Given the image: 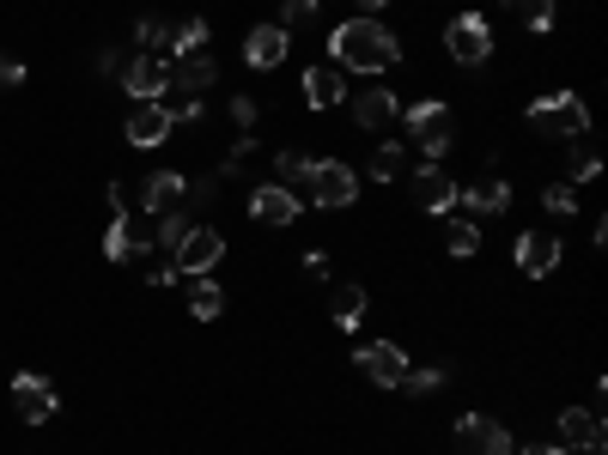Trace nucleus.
Returning a JSON list of instances; mask_svg holds the SVG:
<instances>
[{"label":"nucleus","mask_w":608,"mask_h":455,"mask_svg":"<svg viewBox=\"0 0 608 455\" xmlns=\"http://www.w3.org/2000/svg\"><path fill=\"white\" fill-rule=\"evenodd\" d=\"M560 437L572 443V450H590V443H603V413H590V407H566V413H560Z\"/></svg>","instance_id":"412c9836"},{"label":"nucleus","mask_w":608,"mask_h":455,"mask_svg":"<svg viewBox=\"0 0 608 455\" xmlns=\"http://www.w3.org/2000/svg\"><path fill=\"white\" fill-rule=\"evenodd\" d=\"M219 79V67H213V55H177L171 61V86L183 91V98H201V91Z\"/></svg>","instance_id":"6ab92c4d"},{"label":"nucleus","mask_w":608,"mask_h":455,"mask_svg":"<svg viewBox=\"0 0 608 455\" xmlns=\"http://www.w3.org/2000/svg\"><path fill=\"white\" fill-rule=\"evenodd\" d=\"M353 364H359V377H371L378 389H402V377H408V352L390 346V340H378V346H359Z\"/></svg>","instance_id":"1a4fd4ad"},{"label":"nucleus","mask_w":608,"mask_h":455,"mask_svg":"<svg viewBox=\"0 0 608 455\" xmlns=\"http://www.w3.org/2000/svg\"><path fill=\"white\" fill-rule=\"evenodd\" d=\"M542 207L554 213V219H566V213H578V189H572V182H548V189H542Z\"/></svg>","instance_id":"cd10ccee"},{"label":"nucleus","mask_w":608,"mask_h":455,"mask_svg":"<svg viewBox=\"0 0 608 455\" xmlns=\"http://www.w3.org/2000/svg\"><path fill=\"white\" fill-rule=\"evenodd\" d=\"M475 249H481L475 219H457V225H450V255H475Z\"/></svg>","instance_id":"c85d7f7f"},{"label":"nucleus","mask_w":608,"mask_h":455,"mask_svg":"<svg viewBox=\"0 0 608 455\" xmlns=\"http://www.w3.org/2000/svg\"><path fill=\"white\" fill-rule=\"evenodd\" d=\"M457 455H511V431L487 413L457 419Z\"/></svg>","instance_id":"6e6552de"},{"label":"nucleus","mask_w":608,"mask_h":455,"mask_svg":"<svg viewBox=\"0 0 608 455\" xmlns=\"http://www.w3.org/2000/svg\"><path fill=\"white\" fill-rule=\"evenodd\" d=\"M329 55H335V67H347V73L378 79L402 61V37L384 25V19H347V25L329 31Z\"/></svg>","instance_id":"f257e3e1"},{"label":"nucleus","mask_w":608,"mask_h":455,"mask_svg":"<svg viewBox=\"0 0 608 455\" xmlns=\"http://www.w3.org/2000/svg\"><path fill=\"white\" fill-rule=\"evenodd\" d=\"M402 170H408V152H402V146H378V152H371V177L378 182H396Z\"/></svg>","instance_id":"a878e982"},{"label":"nucleus","mask_w":608,"mask_h":455,"mask_svg":"<svg viewBox=\"0 0 608 455\" xmlns=\"http://www.w3.org/2000/svg\"><path fill=\"white\" fill-rule=\"evenodd\" d=\"M438 383H444V371H408V377H402V389H408V395H432Z\"/></svg>","instance_id":"473e14b6"},{"label":"nucleus","mask_w":608,"mask_h":455,"mask_svg":"<svg viewBox=\"0 0 608 455\" xmlns=\"http://www.w3.org/2000/svg\"><path fill=\"white\" fill-rule=\"evenodd\" d=\"M341 91H347L341 67H311V73H304V104H311V110L341 104Z\"/></svg>","instance_id":"aec40b11"},{"label":"nucleus","mask_w":608,"mask_h":455,"mask_svg":"<svg viewBox=\"0 0 608 455\" xmlns=\"http://www.w3.org/2000/svg\"><path fill=\"white\" fill-rule=\"evenodd\" d=\"M384 13V0H359V19H378Z\"/></svg>","instance_id":"4c0bfd02"},{"label":"nucleus","mask_w":608,"mask_h":455,"mask_svg":"<svg viewBox=\"0 0 608 455\" xmlns=\"http://www.w3.org/2000/svg\"><path fill=\"white\" fill-rule=\"evenodd\" d=\"M457 201H463L475 219H499V213H511V182H499V177L457 182Z\"/></svg>","instance_id":"4468645a"},{"label":"nucleus","mask_w":608,"mask_h":455,"mask_svg":"<svg viewBox=\"0 0 608 455\" xmlns=\"http://www.w3.org/2000/svg\"><path fill=\"white\" fill-rule=\"evenodd\" d=\"M122 91H128L134 104H159L165 91H171V61H159V55H134V67L122 73Z\"/></svg>","instance_id":"9d476101"},{"label":"nucleus","mask_w":608,"mask_h":455,"mask_svg":"<svg viewBox=\"0 0 608 455\" xmlns=\"http://www.w3.org/2000/svg\"><path fill=\"white\" fill-rule=\"evenodd\" d=\"M402 104H396V91L390 86H359L353 91V122L359 128H384V122H396Z\"/></svg>","instance_id":"f3484780"},{"label":"nucleus","mask_w":608,"mask_h":455,"mask_svg":"<svg viewBox=\"0 0 608 455\" xmlns=\"http://www.w3.org/2000/svg\"><path fill=\"white\" fill-rule=\"evenodd\" d=\"M250 219L256 225H292L299 219V195H292L286 182H262L250 195Z\"/></svg>","instance_id":"2eb2a0df"},{"label":"nucleus","mask_w":608,"mask_h":455,"mask_svg":"<svg viewBox=\"0 0 608 455\" xmlns=\"http://www.w3.org/2000/svg\"><path fill=\"white\" fill-rule=\"evenodd\" d=\"M596 170H603V158H596V152H578V158H572V177H578V182H590Z\"/></svg>","instance_id":"e433bc0d"},{"label":"nucleus","mask_w":608,"mask_h":455,"mask_svg":"<svg viewBox=\"0 0 608 455\" xmlns=\"http://www.w3.org/2000/svg\"><path fill=\"white\" fill-rule=\"evenodd\" d=\"M232 122H238V128H256V98H232Z\"/></svg>","instance_id":"f704fd0d"},{"label":"nucleus","mask_w":608,"mask_h":455,"mask_svg":"<svg viewBox=\"0 0 608 455\" xmlns=\"http://www.w3.org/2000/svg\"><path fill=\"white\" fill-rule=\"evenodd\" d=\"M219 255H225V237L213 231V225H189V237H183V243H177L171 268L183 273V280H195V273L219 268Z\"/></svg>","instance_id":"423d86ee"},{"label":"nucleus","mask_w":608,"mask_h":455,"mask_svg":"<svg viewBox=\"0 0 608 455\" xmlns=\"http://www.w3.org/2000/svg\"><path fill=\"white\" fill-rule=\"evenodd\" d=\"M414 201H420V213H450L457 207V182H450L438 164H420V177H414Z\"/></svg>","instance_id":"a211bd4d"},{"label":"nucleus","mask_w":608,"mask_h":455,"mask_svg":"<svg viewBox=\"0 0 608 455\" xmlns=\"http://www.w3.org/2000/svg\"><path fill=\"white\" fill-rule=\"evenodd\" d=\"M189 310L201 316V322H213V316L225 310V298H219V286H213L207 273H195V280H189Z\"/></svg>","instance_id":"4be33fe9"},{"label":"nucleus","mask_w":608,"mask_h":455,"mask_svg":"<svg viewBox=\"0 0 608 455\" xmlns=\"http://www.w3.org/2000/svg\"><path fill=\"white\" fill-rule=\"evenodd\" d=\"M359 322H365V292L341 286L335 292V328H359Z\"/></svg>","instance_id":"5701e85b"},{"label":"nucleus","mask_w":608,"mask_h":455,"mask_svg":"<svg viewBox=\"0 0 608 455\" xmlns=\"http://www.w3.org/2000/svg\"><path fill=\"white\" fill-rule=\"evenodd\" d=\"M286 55H292L286 25H256L250 37H244V61H250V67H262V73H268V67H280Z\"/></svg>","instance_id":"dca6fc26"},{"label":"nucleus","mask_w":608,"mask_h":455,"mask_svg":"<svg viewBox=\"0 0 608 455\" xmlns=\"http://www.w3.org/2000/svg\"><path fill=\"white\" fill-rule=\"evenodd\" d=\"M523 116H529V128H536V134H554V140H584V134H590V110H584V98H572V91L536 98Z\"/></svg>","instance_id":"f03ea898"},{"label":"nucleus","mask_w":608,"mask_h":455,"mask_svg":"<svg viewBox=\"0 0 608 455\" xmlns=\"http://www.w3.org/2000/svg\"><path fill=\"white\" fill-rule=\"evenodd\" d=\"M444 49H450V61L481 67L493 55V25L481 13H457V19H450V31H444Z\"/></svg>","instance_id":"20e7f679"},{"label":"nucleus","mask_w":608,"mask_h":455,"mask_svg":"<svg viewBox=\"0 0 608 455\" xmlns=\"http://www.w3.org/2000/svg\"><path fill=\"white\" fill-rule=\"evenodd\" d=\"M55 407H61V395L49 389V377L19 371V377H13V413H19V425H49Z\"/></svg>","instance_id":"39448f33"},{"label":"nucleus","mask_w":608,"mask_h":455,"mask_svg":"<svg viewBox=\"0 0 608 455\" xmlns=\"http://www.w3.org/2000/svg\"><path fill=\"white\" fill-rule=\"evenodd\" d=\"M104 255H110V261H128V255H134V225H128V213H116V219H110Z\"/></svg>","instance_id":"b1692460"},{"label":"nucleus","mask_w":608,"mask_h":455,"mask_svg":"<svg viewBox=\"0 0 608 455\" xmlns=\"http://www.w3.org/2000/svg\"><path fill=\"white\" fill-rule=\"evenodd\" d=\"M201 43H207V19H183V25L171 31V49L177 55H201Z\"/></svg>","instance_id":"bb28decb"},{"label":"nucleus","mask_w":608,"mask_h":455,"mask_svg":"<svg viewBox=\"0 0 608 455\" xmlns=\"http://www.w3.org/2000/svg\"><path fill=\"white\" fill-rule=\"evenodd\" d=\"M402 122H408L414 146L426 152V164H438V158L450 152V110L438 104V98H420L414 110H402Z\"/></svg>","instance_id":"7ed1b4c3"},{"label":"nucleus","mask_w":608,"mask_h":455,"mask_svg":"<svg viewBox=\"0 0 608 455\" xmlns=\"http://www.w3.org/2000/svg\"><path fill=\"white\" fill-rule=\"evenodd\" d=\"M311 19H317V0H286L280 25H311Z\"/></svg>","instance_id":"72a5a7b5"},{"label":"nucleus","mask_w":608,"mask_h":455,"mask_svg":"<svg viewBox=\"0 0 608 455\" xmlns=\"http://www.w3.org/2000/svg\"><path fill=\"white\" fill-rule=\"evenodd\" d=\"M311 170H317V158H304V152H280V182H311Z\"/></svg>","instance_id":"c756f323"},{"label":"nucleus","mask_w":608,"mask_h":455,"mask_svg":"<svg viewBox=\"0 0 608 455\" xmlns=\"http://www.w3.org/2000/svg\"><path fill=\"white\" fill-rule=\"evenodd\" d=\"M183 201H189L183 170H159V177H146V189H140V207L153 213V219H171V213H183Z\"/></svg>","instance_id":"ddd939ff"},{"label":"nucleus","mask_w":608,"mask_h":455,"mask_svg":"<svg viewBox=\"0 0 608 455\" xmlns=\"http://www.w3.org/2000/svg\"><path fill=\"white\" fill-rule=\"evenodd\" d=\"M128 146H140V152H153V146H165L177 134V110H165V104H134V116H128Z\"/></svg>","instance_id":"f8f14e48"},{"label":"nucleus","mask_w":608,"mask_h":455,"mask_svg":"<svg viewBox=\"0 0 608 455\" xmlns=\"http://www.w3.org/2000/svg\"><path fill=\"white\" fill-rule=\"evenodd\" d=\"M511 261L523 268V280H548L560 268V237L554 231H523L511 243Z\"/></svg>","instance_id":"9b49d317"},{"label":"nucleus","mask_w":608,"mask_h":455,"mask_svg":"<svg viewBox=\"0 0 608 455\" xmlns=\"http://www.w3.org/2000/svg\"><path fill=\"white\" fill-rule=\"evenodd\" d=\"M0 86H25V61L19 55H0Z\"/></svg>","instance_id":"c9c22d12"},{"label":"nucleus","mask_w":608,"mask_h":455,"mask_svg":"<svg viewBox=\"0 0 608 455\" xmlns=\"http://www.w3.org/2000/svg\"><path fill=\"white\" fill-rule=\"evenodd\" d=\"M523 455H572V450H523Z\"/></svg>","instance_id":"58836bf2"},{"label":"nucleus","mask_w":608,"mask_h":455,"mask_svg":"<svg viewBox=\"0 0 608 455\" xmlns=\"http://www.w3.org/2000/svg\"><path fill=\"white\" fill-rule=\"evenodd\" d=\"M134 43H140V49H159V43H171V25H159V19H140V25H134Z\"/></svg>","instance_id":"2f4dec72"},{"label":"nucleus","mask_w":608,"mask_h":455,"mask_svg":"<svg viewBox=\"0 0 608 455\" xmlns=\"http://www.w3.org/2000/svg\"><path fill=\"white\" fill-rule=\"evenodd\" d=\"M311 201H317V207H353L359 177L341 164V158H317V170H311Z\"/></svg>","instance_id":"0eeeda50"},{"label":"nucleus","mask_w":608,"mask_h":455,"mask_svg":"<svg viewBox=\"0 0 608 455\" xmlns=\"http://www.w3.org/2000/svg\"><path fill=\"white\" fill-rule=\"evenodd\" d=\"M183 237H189V219H183V213H171V219H159V237H153V243L177 255V243H183Z\"/></svg>","instance_id":"7c9ffc66"},{"label":"nucleus","mask_w":608,"mask_h":455,"mask_svg":"<svg viewBox=\"0 0 608 455\" xmlns=\"http://www.w3.org/2000/svg\"><path fill=\"white\" fill-rule=\"evenodd\" d=\"M505 7H517V13L529 19V31H536V37H548V31H554V0H505Z\"/></svg>","instance_id":"393cba45"}]
</instances>
